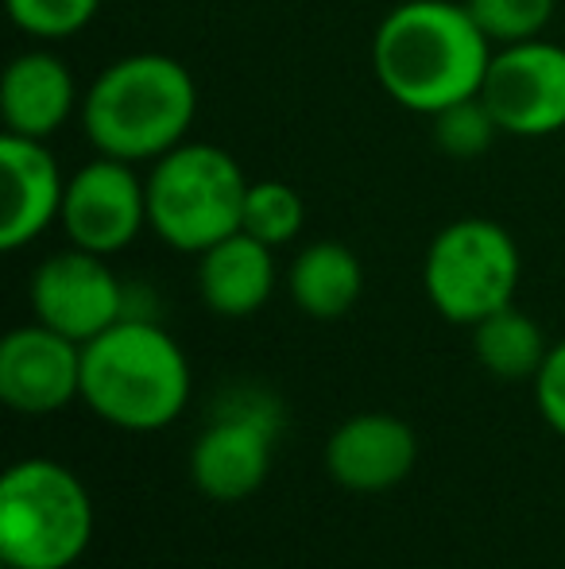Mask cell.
<instances>
[{"label":"cell","instance_id":"7a4b0ae2","mask_svg":"<svg viewBox=\"0 0 565 569\" xmlns=\"http://www.w3.org/2000/svg\"><path fill=\"white\" fill-rule=\"evenodd\" d=\"M194 391L186 349L155 318H121L82 345V403L105 427L155 435L182 419Z\"/></svg>","mask_w":565,"mask_h":569},{"label":"cell","instance_id":"52a82bcc","mask_svg":"<svg viewBox=\"0 0 565 569\" xmlns=\"http://www.w3.org/2000/svg\"><path fill=\"white\" fill-rule=\"evenodd\" d=\"M283 430V407L272 391L236 388L190 446V480L218 503L249 500L264 488Z\"/></svg>","mask_w":565,"mask_h":569},{"label":"cell","instance_id":"9a60e30c","mask_svg":"<svg viewBox=\"0 0 565 569\" xmlns=\"http://www.w3.org/2000/svg\"><path fill=\"white\" fill-rule=\"evenodd\" d=\"M275 248L244 229L198 256V295L205 310L221 318H249L264 310L275 295Z\"/></svg>","mask_w":565,"mask_h":569},{"label":"cell","instance_id":"277c9868","mask_svg":"<svg viewBox=\"0 0 565 569\" xmlns=\"http://www.w3.org/2000/svg\"><path fill=\"white\" fill-rule=\"evenodd\" d=\"M98 516L74 469L23 457L0 480V558L8 569H70L90 550Z\"/></svg>","mask_w":565,"mask_h":569},{"label":"cell","instance_id":"8fae6325","mask_svg":"<svg viewBox=\"0 0 565 569\" xmlns=\"http://www.w3.org/2000/svg\"><path fill=\"white\" fill-rule=\"evenodd\" d=\"M0 399L16 415H54L82 399V345L51 326H16L0 341Z\"/></svg>","mask_w":565,"mask_h":569},{"label":"cell","instance_id":"ffe728a7","mask_svg":"<svg viewBox=\"0 0 565 569\" xmlns=\"http://www.w3.org/2000/svg\"><path fill=\"white\" fill-rule=\"evenodd\" d=\"M430 120H434L437 148H442L450 159L484 156V151L492 148V140H496V132H500L496 117H492V109L484 106L481 93H476V98L457 101V106H445L442 113H434Z\"/></svg>","mask_w":565,"mask_h":569},{"label":"cell","instance_id":"44dd1931","mask_svg":"<svg viewBox=\"0 0 565 569\" xmlns=\"http://www.w3.org/2000/svg\"><path fill=\"white\" fill-rule=\"evenodd\" d=\"M101 0H8V16L31 39H70L98 16Z\"/></svg>","mask_w":565,"mask_h":569},{"label":"cell","instance_id":"6da1fadb","mask_svg":"<svg viewBox=\"0 0 565 569\" xmlns=\"http://www.w3.org/2000/svg\"><path fill=\"white\" fill-rule=\"evenodd\" d=\"M496 47L465 4L407 0L380 20L372 36V70L395 106L434 117L476 98Z\"/></svg>","mask_w":565,"mask_h":569},{"label":"cell","instance_id":"e0dca14e","mask_svg":"<svg viewBox=\"0 0 565 569\" xmlns=\"http://www.w3.org/2000/svg\"><path fill=\"white\" fill-rule=\"evenodd\" d=\"M473 352L484 372L496 380H535L551 345H546L535 318L504 307L473 326Z\"/></svg>","mask_w":565,"mask_h":569},{"label":"cell","instance_id":"9c48e42d","mask_svg":"<svg viewBox=\"0 0 565 569\" xmlns=\"http://www.w3.org/2000/svg\"><path fill=\"white\" fill-rule=\"evenodd\" d=\"M500 132L543 140L565 128V47L551 39L496 47L481 86Z\"/></svg>","mask_w":565,"mask_h":569},{"label":"cell","instance_id":"5bb4252c","mask_svg":"<svg viewBox=\"0 0 565 569\" xmlns=\"http://www.w3.org/2000/svg\"><path fill=\"white\" fill-rule=\"evenodd\" d=\"M74 109H82L74 74L51 51H23L8 62L0 82V113L12 136L51 140Z\"/></svg>","mask_w":565,"mask_h":569},{"label":"cell","instance_id":"ac0fdd59","mask_svg":"<svg viewBox=\"0 0 565 569\" xmlns=\"http://www.w3.org/2000/svg\"><path fill=\"white\" fill-rule=\"evenodd\" d=\"M306 226V202L294 187L275 179L252 182L249 198H244V221L241 229L249 237L264 240L268 248H283Z\"/></svg>","mask_w":565,"mask_h":569},{"label":"cell","instance_id":"d6986e66","mask_svg":"<svg viewBox=\"0 0 565 569\" xmlns=\"http://www.w3.org/2000/svg\"><path fill=\"white\" fill-rule=\"evenodd\" d=\"M465 8L492 47H512L543 36L558 0H465Z\"/></svg>","mask_w":565,"mask_h":569},{"label":"cell","instance_id":"3957f363","mask_svg":"<svg viewBox=\"0 0 565 569\" xmlns=\"http://www.w3.org/2000/svg\"><path fill=\"white\" fill-rule=\"evenodd\" d=\"M82 128L98 156L155 163L186 143L198 117V86L171 54H129L109 62L82 93Z\"/></svg>","mask_w":565,"mask_h":569},{"label":"cell","instance_id":"4fadbf2b","mask_svg":"<svg viewBox=\"0 0 565 569\" xmlns=\"http://www.w3.org/2000/svg\"><path fill=\"white\" fill-rule=\"evenodd\" d=\"M0 167H4L0 248L20 252L62 218L67 179L59 171V159L47 151V140H28L12 132H4L0 140Z\"/></svg>","mask_w":565,"mask_h":569},{"label":"cell","instance_id":"8992f818","mask_svg":"<svg viewBox=\"0 0 565 569\" xmlns=\"http://www.w3.org/2000/svg\"><path fill=\"white\" fill-rule=\"evenodd\" d=\"M523 260L519 244L504 226L488 218L450 221L426 248L423 287L426 299L445 322H484L496 310L512 307L519 291Z\"/></svg>","mask_w":565,"mask_h":569},{"label":"cell","instance_id":"5b68a950","mask_svg":"<svg viewBox=\"0 0 565 569\" xmlns=\"http://www.w3.org/2000/svg\"><path fill=\"white\" fill-rule=\"evenodd\" d=\"M148 229L174 252L202 256L218 240L241 232L249 174L225 148L179 143L151 163Z\"/></svg>","mask_w":565,"mask_h":569},{"label":"cell","instance_id":"7402d4cb","mask_svg":"<svg viewBox=\"0 0 565 569\" xmlns=\"http://www.w3.org/2000/svg\"><path fill=\"white\" fill-rule=\"evenodd\" d=\"M531 383H535V407L543 415V422L558 438H565V338L551 345L543 368H538V376Z\"/></svg>","mask_w":565,"mask_h":569},{"label":"cell","instance_id":"ba28073f","mask_svg":"<svg viewBox=\"0 0 565 569\" xmlns=\"http://www.w3.org/2000/svg\"><path fill=\"white\" fill-rule=\"evenodd\" d=\"M28 295L36 322L78 345L101 338L109 326L129 318V287L117 279L105 256L74 244L39 263Z\"/></svg>","mask_w":565,"mask_h":569},{"label":"cell","instance_id":"7c38bea8","mask_svg":"<svg viewBox=\"0 0 565 569\" xmlns=\"http://www.w3.org/2000/svg\"><path fill=\"white\" fill-rule=\"evenodd\" d=\"M333 485L356 496H380L400 488L418 465V435L392 411L349 415L322 450Z\"/></svg>","mask_w":565,"mask_h":569},{"label":"cell","instance_id":"30bf717a","mask_svg":"<svg viewBox=\"0 0 565 569\" xmlns=\"http://www.w3.org/2000/svg\"><path fill=\"white\" fill-rule=\"evenodd\" d=\"M59 221L74 248L98 256L124 252L148 226V182L124 159H90L67 179Z\"/></svg>","mask_w":565,"mask_h":569},{"label":"cell","instance_id":"2e32d148","mask_svg":"<svg viewBox=\"0 0 565 569\" xmlns=\"http://www.w3.org/2000/svg\"><path fill=\"white\" fill-rule=\"evenodd\" d=\"M286 291L306 318L333 322L356 307L364 291V268L353 248H345L341 240H314L294 256L286 271Z\"/></svg>","mask_w":565,"mask_h":569}]
</instances>
